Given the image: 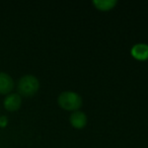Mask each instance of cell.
Masks as SVG:
<instances>
[{
    "mask_svg": "<svg viewBox=\"0 0 148 148\" xmlns=\"http://www.w3.org/2000/svg\"><path fill=\"white\" fill-rule=\"evenodd\" d=\"M6 124H7V118L6 117H1V118H0V126L4 127Z\"/></svg>",
    "mask_w": 148,
    "mask_h": 148,
    "instance_id": "obj_8",
    "label": "cell"
},
{
    "mask_svg": "<svg viewBox=\"0 0 148 148\" xmlns=\"http://www.w3.org/2000/svg\"><path fill=\"white\" fill-rule=\"evenodd\" d=\"M39 86V80L35 76L25 75L19 79L17 89H18V92L23 97H32L38 91Z\"/></svg>",
    "mask_w": 148,
    "mask_h": 148,
    "instance_id": "obj_2",
    "label": "cell"
},
{
    "mask_svg": "<svg viewBox=\"0 0 148 148\" xmlns=\"http://www.w3.org/2000/svg\"><path fill=\"white\" fill-rule=\"evenodd\" d=\"M58 103L60 107L68 111H77L82 105V99L76 92L65 91L58 97Z\"/></svg>",
    "mask_w": 148,
    "mask_h": 148,
    "instance_id": "obj_1",
    "label": "cell"
},
{
    "mask_svg": "<svg viewBox=\"0 0 148 148\" xmlns=\"http://www.w3.org/2000/svg\"><path fill=\"white\" fill-rule=\"evenodd\" d=\"M92 3L99 10H110L117 4V1L116 0H95Z\"/></svg>",
    "mask_w": 148,
    "mask_h": 148,
    "instance_id": "obj_7",
    "label": "cell"
},
{
    "mask_svg": "<svg viewBox=\"0 0 148 148\" xmlns=\"http://www.w3.org/2000/svg\"><path fill=\"white\" fill-rule=\"evenodd\" d=\"M131 54L137 60L148 59V45L146 44H137L131 50Z\"/></svg>",
    "mask_w": 148,
    "mask_h": 148,
    "instance_id": "obj_6",
    "label": "cell"
},
{
    "mask_svg": "<svg viewBox=\"0 0 148 148\" xmlns=\"http://www.w3.org/2000/svg\"><path fill=\"white\" fill-rule=\"evenodd\" d=\"M13 80L8 74L4 72H0V93L5 95L12 90Z\"/></svg>",
    "mask_w": 148,
    "mask_h": 148,
    "instance_id": "obj_4",
    "label": "cell"
},
{
    "mask_svg": "<svg viewBox=\"0 0 148 148\" xmlns=\"http://www.w3.org/2000/svg\"><path fill=\"white\" fill-rule=\"evenodd\" d=\"M21 105V97L17 93H12V95H7L4 99V108L10 112L18 110Z\"/></svg>",
    "mask_w": 148,
    "mask_h": 148,
    "instance_id": "obj_3",
    "label": "cell"
},
{
    "mask_svg": "<svg viewBox=\"0 0 148 148\" xmlns=\"http://www.w3.org/2000/svg\"><path fill=\"white\" fill-rule=\"evenodd\" d=\"M87 118L85 116L84 113L82 112L75 111L71 116H70V123L72 124V126L77 129H81L86 125Z\"/></svg>",
    "mask_w": 148,
    "mask_h": 148,
    "instance_id": "obj_5",
    "label": "cell"
}]
</instances>
